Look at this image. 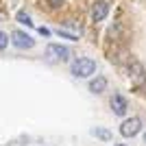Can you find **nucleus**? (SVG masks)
<instances>
[{"label":"nucleus","instance_id":"1a4fd4ad","mask_svg":"<svg viewBox=\"0 0 146 146\" xmlns=\"http://www.w3.org/2000/svg\"><path fill=\"white\" fill-rule=\"evenodd\" d=\"M90 133L94 135V137H98V140H103V142H111V137H113L111 131H109V129H105V127H94Z\"/></svg>","mask_w":146,"mask_h":146},{"label":"nucleus","instance_id":"4468645a","mask_svg":"<svg viewBox=\"0 0 146 146\" xmlns=\"http://www.w3.org/2000/svg\"><path fill=\"white\" fill-rule=\"evenodd\" d=\"M39 33H42L44 37H50V31L46 29V26H39Z\"/></svg>","mask_w":146,"mask_h":146},{"label":"nucleus","instance_id":"423d86ee","mask_svg":"<svg viewBox=\"0 0 146 146\" xmlns=\"http://www.w3.org/2000/svg\"><path fill=\"white\" fill-rule=\"evenodd\" d=\"M127 109H129L127 98L122 96V94H113V96H111V111H113L116 116H127Z\"/></svg>","mask_w":146,"mask_h":146},{"label":"nucleus","instance_id":"7ed1b4c3","mask_svg":"<svg viewBox=\"0 0 146 146\" xmlns=\"http://www.w3.org/2000/svg\"><path fill=\"white\" fill-rule=\"evenodd\" d=\"M129 79H131V83H133L135 87L146 85V70H144V66H142L140 61H131V63H129Z\"/></svg>","mask_w":146,"mask_h":146},{"label":"nucleus","instance_id":"f257e3e1","mask_svg":"<svg viewBox=\"0 0 146 146\" xmlns=\"http://www.w3.org/2000/svg\"><path fill=\"white\" fill-rule=\"evenodd\" d=\"M70 72H72V76H76V79H87V76H92V74L96 72V61L90 59V57H79V59L72 61Z\"/></svg>","mask_w":146,"mask_h":146},{"label":"nucleus","instance_id":"0eeeda50","mask_svg":"<svg viewBox=\"0 0 146 146\" xmlns=\"http://www.w3.org/2000/svg\"><path fill=\"white\" fill-rule=\"evenodd\" d=\"M107 13H109V5L105 0H96L94 7H92V20L94 22H103L107 18Z\"/></svg>","mask_w":146,"mask_h":146},{"label":"nucleus","instance_id":"39448f33","mask_svg":"<svg viewBox=\"0 0 146 146\" xmlns=\"http://www.w3.org/2000/svg\"><path fill=\"white\" fill-rule=\"evenodd\" d=\"M11 44L15 46V48H20V50H29V48H33L35 46V39L29 35V33H24V31H13L11 33Z\"/></svg>","mask_w":146,"mask_h":146},{"label":"nucleus","instance_id":"20e7f679","mask_svg":"<svg viewBox=\"0 0 146 146\" xmlns=\"http://www.w3.org/2000/svg\"><path fill=\"white\" fill-rule=\"evenodd\" d=\"M142 131V120L137 116H131L120 124V135L122 137H135Z\"/></svg>","mask_w":146,"mask_h":146},{"label":"nucleus","instance_id":"ddd939ff","mask_svg":"<svg viewBox=\"0 0 146 146\" xmlns=\"http://www.w3.org/2000/svg\"><path fill=\"white\" fill-rule=\"evenodd\" d=\"M46 2H48L50 9H59V7L63 5V0H46Z\"/></svg>","mask_w":146,"mask_h":146},{"label":"nucleus","instance_id":"2eb2a0df","mask_svg":"<svg viewBox=\"0 0 146 146\" xmlns=\"http://www.w3.org/2000/svg\"><path fill=\"white\" fill-rule=\"evenodd\" d=\"M113 146H127V144H113Z\"/></svg>","mask_w":146,"mask_h":146},{"label":"nucleus","instance_id":"9b49d317","mask_svg":"<svg viewBox=\"0 0 146 146\" xmlns=\"http://www.w3.org/2000/svg\"><path fill=\"white\" fill-rule=\"evenodd\" d=\"M57 35H59V37H66V39H70V42H79V35L68 33V31H63V29H57Z\"/></svg>","mask_w":146,"mask_h":146},{"label":"nucleus","instance_id":"f8f14e48","mask_svg":"<svg viewBox=\"0 0 146 146\" xmlns=\"http://www.w3.org/2000/svg\"><path fill=\"white\" fill-rule=\"evenodd\" d=\"M7 46H9V35H7L5 31H0V52H2Z\"/></svg>","mask_w":146,"mask_h":146},{"label":"nucleus","instance_id":"dca6fc26","mask_svg":"<svg viewBox=\"0 0 146 146\" xmlns=\"http://www.w3.org/2000/svg\"><path fill=\"white\" fill-rule=\"evenodd\" d=\"M144 142H146V133H144Z\"/></svg>","mask_w":146,"mask_h":146},{"label":"nucleus","instance_id":"f03ea898","mask_svg":"<svg viewBox=\"0 0 146 146\" xmlns=\"http://www.w3.org/2000/svg\"><path fill=\"white\" fill-rule=\"evenodd\" d=\"M46 61L50 63H66L70 61V48L61 44H48L46 46Z\"/></svg>","mask_w":146,"mask_h":146},{"label":"nucleus","instance_id":"6e6552de","mask_svg":"<svg viewBox=\"0 0 146 146\" xmlns=\"http://www.w3.org/2000/svg\"><path fill=\"white\" fill-rule=\"evenodd\" d=\"M105 90H107V79H105L103 74H98L96 79L90 81V92L92 94H103Z\"/></svg>","mask_w":146,"mask_h":146},{"label":"nucleus","instance_id":"9d476101","mask_svg":"<svg viewBox=\"0 0 146 146\" xmlns=\"http://www.w3.org/2000/svg\"><path fill=\"white\" fill-rule=\"evenodd\" d=\"M15 20H18L20 24H24L26 29H31V26H33V20H31V15L26 11H18L15 13Z\"/></svg>","mask_w":146,"mask_h":146}]
</instances>
